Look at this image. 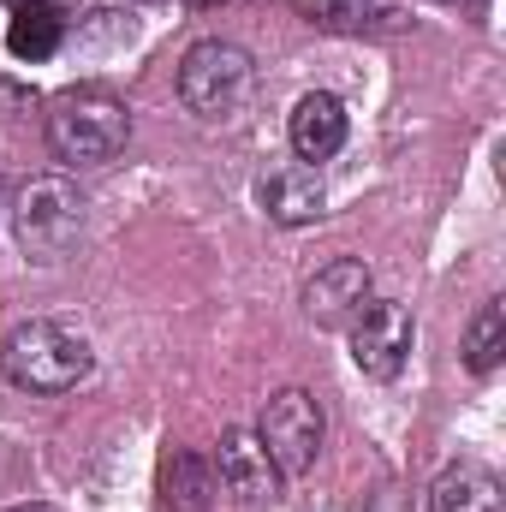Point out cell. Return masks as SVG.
<instances>
[{
  "mask_svg": "<svg viewBox=\"0 0 506 512\" xmlns=\"http://www.w3.org/2000/svg\"><path fill=\"white\" fill-rule=\"evenodd\" d=\"M0 370L24 393H66L96 370V352L66 322H18L0 346Z\"/></svg>",
  "mask_w": 506,
  "mask_h": 512,
  "instance_id": "6da1fadb",
  "label": "cell"
},
{
  "mask_svg": "<svg viewBox=\"0 0 506 512\" xmlns=\"http://www.w3.org/2000/svg\"><path fill=\"white\" fill-rule=\"evenodd\" d=\"M251 84H256V66L239 42H221V36H215V42H197V48L179 60V96H185V108L203 114V120H233V114L245 108Z\"/></svg>",
  "mask_w": 506,
  "mask_h": 512,
  "instance_id": "277c9868",
  "label": "cell"
},
{
  "mask_svg": "<svg viewBox=\"0 0 506 512\" xmlns=\"http://www.w3.org/2000/svg\"><path fill=\"white\" fill-rule=\"evenodd\" d=\"M340 143H346V108H340V96L310 90V96L292 108V149H298L304 161H328Z\"/></svg>",
  "mask_w": 506,
  "mask_h": 512,
  "instance_id": "30bf717a",
  "label": "cell"
},
{
  "mask_svg": "<svg viewBox=\"0 0 506 512\" xmlns=\"http://www.w3.org/2000/svg\"><path fill=\"white\" fill-rule=\"evenodd\" d=\"M6 512H60V507H42V501H30V507H6Z\"/></svg>",
  "mask_w": 506,
  "mask_h": 512,
  "instance_id": "9a60e30c",
  "label": "cell"
},
{
  "mask_svg": "<svg viewBox=\"0 0 506 512\" xmlns=\"http://www.w3.org/2000/svg\"><path fill=\"white\" fill-rule=\"evenodd\" d=\"M12 233H18V251L30 262H60L84 239V197L72 179L60 173H42L18 191L12 203Z\"/></svg>",
  "mask_w": 506,
  "mask_h": 512,
  "instance_id": "3957f363",
  "label": "cell"
},
{
  "mask_svg": "<svg viewBox=\"0 0 506 512\" xmlns=\"http://www.w3.org/2000/svg\"><path fill=\"white\" fill-rule=\"evenodd\" d=\"M346 334H352V364H358L364 376H376V382H393V376L405 370L411 340H417L411 310H405V304H381V298H370V304L352 316Z\"/></svg>",
  "mask_w": 506,
  "mask_h": 512,
  "instance_id": "8992f818",
  "label": "cell"
},
{
  "mask_svg": "<svg viewBox=\"0 0 506 512\" xmlns=\"http://www.w3.org/2000/svg\"><path fill=\"white\" fill-rule=\"evenodd\" d=\"M370 304V268L358 256H334L328 268H316V280L304 286V316L316 328H352V316Z\"/></svg>",
  "mask_w": 506,
  "mask_h": 512,
  "instance_id": "52a82bcc",
  "label": "cell"
},
{
  "mask_svg": "<svg viewBox=\"0 0 506 512\" xmlns=\"http://www.w3.org/2000/svg\"><path fill=\"white\" fill-rule=\"evenodd\" d=\"M256 203L268 209V221H280V227H304V221H322V209H328V191H322V173H316V167L292 161V167H274V173H262V185H256Z\"/></svg>",
  "mask_w": 506,
  "mask_h": 512,
  "instance_id": "9c48e42d",
  "label": "cell"
},
{
  "mask_svg": "<svg viewBox=\"0 0 506 512\" xmlns=\"http://www.w3.org/2000/svg\"><path fill=\"white\" fill-rule=\"evenodd\" d=\"M131 114L126 102L102 96V90H72L48 108V149L72 167H102L126 149Z\"/></svg>",
  "mask_w": 506,
  "mask_h": 512,
  "instance_id": "7a4b0ae2",
  "label": "cell"
},
{
  "mask_svg": "<svg viewBox=\"0 0 506 512\" xmlns=\"http://www.w3.org/2000/svg\"><path fill=\"white\" fill-rule=\"evenodd\" d=\"M6 42H12L18 60H48L60 48V12L48 0H18V18H12Z\"/></svg>",
  "mask_w": 506,
  "mask_h": 512,
  "instance_id": "4fadbf2b",
  "label": "cell"
},
{
  "mask_svg": "<svg viewBox=\"0 0 506 512\" xmlns=\"http://www.w3.org/2000/svg\"><path fill=\"white\" fill-rule=\"evenodd\" d=\"M209 465H215V483H221L233 501H245V507L268 501V495H274V477H280L274 459H268V447L256 441L251 429H227Z\"/></svg>",
  "mask_w": 506,
  "mask_h": 512,
  "instance_id": "ba28073f",
  "label": "cell"
},
{
  "mask_svg": "<svg viewBox=\"0 0 506 512\" xmlns=\"http://www.w3.org/2000/svg\"><path fill=\"white\" fill-rule=\"evenodd\" d=\"M215 495H221V483H215V465H209L203 453L173 447V453L161 459V501L173 512H209Z\"/></svg>",
  "mask_w": 506,
  "mask_h": 512,
  "instance_id": "8fae6325",
  "label": "cell"
},
{
  "mask_svg": "<svg viewBox=\"0 0 506 512\" xmlns=\"http://www.w3.org/2000/svg\"><path fill=\"white\" fill-rule=\"evenodd\" d=\"M256 441L268 447L274 471L304 477V471L316 465V453H322V405H316V393H304V387L274 393V399H268V411H262Z\"/></svg>",
  "mask_w": 506,
  "mask_h": 512,
  "instance_id": "5b68a950",
  "label": "cell"
},
{
  "mask_svg": "<svg viewBox=\"0 0 506 512\" xmlns=\"http://www.w3.org/2000/svg\"><path fill=\"white\" fill-rule=\"evenodd\" d=\"M501 358H506V310L489 298V304L471 316V328H465V370H471V376H489Z\"/></svg>",
  "mask_w": 506,
  "mask_h": 512,
  "instance_id": "5bb4252c",
  "label": "cell"
},
{
  "mask_svg": "<svg viewBox=\"0 0 506 512\" xmlns=\"http://www.w3.org/2000/svg\"><path fill=\"white\" fill-rule=\"evenodd\" d=\"M429 512H501V483L483 465H447L429 489Z\"/></svg>",
  "mask_w": 506,
  "mask_h": 512,
  "instance_id": "7c38bea8",
  "label": "cell"
}]
</instances>
